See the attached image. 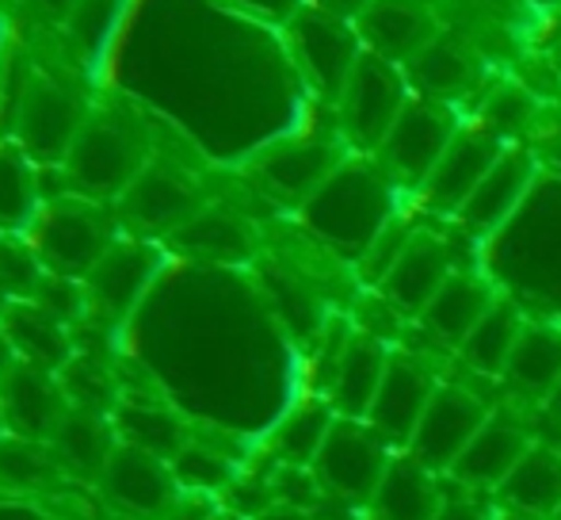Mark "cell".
<instances>
[{
	"label": "cell",
	"instance_id": "obj_5",
	"mask_svg": "<svg viewBox=\"0 0 561 520\" xmlns=\"http://www.w3.org/2000/svg\"><path fill=\"white\" fill-rule=\"evenodd\" d=\"M489 417H493V409H489L478 394L450 387V383H439V391L432 394L428 414H424L421 429H416V437L405 455H413V460L421 463V467H428L432 475H447Z\"/></svg>",
	"mask_w": 561,
	"mask_h": 520
},
{
	"label": "cell",
	"instance_id": "obj_4",
	"mask_svg": "<svg viewBox=\"0 0 561 520\" xmlns=\"http://www.w3.org/2000/svg\"><path fill=\"white\" fill-rule=\"evenodd\" d=\"M405 104V77L398 74V66L363 50L347 77L344 97H340V127L352 146L382 149Z\"/></svg>",
	"mask_w": 561,
	"mask_h": 520
},
{
	"label": "cell",
	"instance_id": "obj_52",
	"mask_svg": "<svg viewBox=\"0 0 561 520\" xmlns=\"http://www.w3.org/2000/svg\"><path fill=\"white\" fill-rule=\"evenodd\" d=\"M0 429H4V417H0Z\"/></svg>",
	"mask_w": 561,
	"mask_h": 520
},
{
	"label": "cell",
	"instance_id": "obj_10",
	"mask_svg": "<svg viewBox=\"0 0 561 520\" xmlns=\"http://www.w3.org/2000/svg\"><path fill=\"white\" fill-rule=\"evenodd\" d=\"M295 46L298 58H302L310 81L325 92L329 100H340L347 89V77H352L355 61H359V46H355L352 31L344 27L340 15H329L321 8L313 12H298L295 20Z\"/></svg>",
	"mask_w": 561,
	"mask_h": 520
},
{
	"label": "cell",
	"instance_id": "obj_7",
	"mask_svg": "<svg viewBox=\"0 0 561 520\" xmlns=\"http://www.w3.org/2000/svg\"><path fill=\"white\" fill-rule=\"evenodd\" d=\"M455 134L458 127H455L450 108L432 104V100H409L405 112L393 123L390 138H386L382 157L393 177H401L405 184L424 188L432 172H436V165L444 161Z\"/></svg>",
	"mask_w": 561,
	"mask_h": 520
},
{
	"label": "cell",
	"instance_id": "obj_54",
	"mask_svg": "<svg viewBox=\"0 0 561 520\" xmlns=\"http://www.w3.org/2000/svg\"><path fill=\"white\" fill-rule=\"evenodd\" d=\"M554 520H561V513H558V517H554Z\"/></svg>",
	"mask_w": 561,
	"mask_h": 520
},
{
	"label": "cell",
	"instance_id": "obj_48",
	"mask_svg": "<svg viewBox=\"0 0 561 520\" xmlns=\"http://www.w3.org/2000/svg\"><path fill=\"white\" fill-rule=\"evenodd\" d=\"M31 4H38L43 12H50V15H66V20H69V12L77 8V0H31Z\"/></svg>",
	"mask_w": 561,
	"mask_h": 520
},
{
	"label": "cell",
	"instance_id": "obj_44",
	"mask_svg": "<svg viewBox=\"0 0 561 520\" xmlns=\"http://www.w3.org/2000/svg\"><path fill=\"white\" fill-rule=\"evenodd\" d=\"M237 4L252 8V12L267 15V20H295L302 8H298V0H237Z\"/></svg>",
	"mask_w": 561,
	"mask_h": 520
},
{
	"label": "cell",
	"instance_id": "obj_35",
	"mask_svg": "<svg viewBox=\"0 0 561 520\" xmlns=\"http://www.w3.org/2000/svg\"><path fill=\"white\" fill-rule=\"evenodd\" d=\"M54 455H46L35 440H0V478L12 486H38L54 475Z\"/></svg>",
	"mask_w": 561,
	"mask_h": 520
},
{
	"label": "cell",
	"instance_id": "obj_8",
	"mask_svg": "<svg viewBox=\"0 0 561 520\" xmlns=\"http://www.w3.org/2000/svg\"><path fill=\"white\" fill-rule=\"evenodd\" d=\"M84 123H89V115H84L81 100L69 97L61 84H23L20 108H15V134H20V146L35 161H66Z\"/></svg>",
	"mask_w": 561,
	"mask_h": 520
},
{
	"label": "cell",
	"instance_id": "obj_3",
	"mask_svg": "<svg viewBox=\"0 0 561 520\" xmlns=\"http://www.w3.org/2000/svg\"><path fill=\"white\" fill-rule=\"evenodd\" d=\"M66 177L84 195H123L146 169V146L130 127L92 115L66 154Z\"/></svg>",
	"mask_w": 561,
	"mask_h": 520
},
{
	"label": "cell",
	"instance_id": "obj_6",
	"mask_svg": "<svg viewBox=\"0 0 561 520\" xmlns=\"http://www.w3.org/2000/svg\"><path fill=\"white\" fill-rule=\"evenodd\" d=\"M112 246L115 241L107 238L104 218L84 203L69 200L54 203L35 230V257L54 275H66V280H77V275L89 280V272L104 260Z\"/></svg>",
	"mask_w": 561,
	"mask_h": 520
},
{
	"label": "cell",
	"instance_id": "obj_33",
	"mask_svg": "<svg viewBox=\"0 0 561 520\" xmlns=\"http://www.w3.org/2000/svg\"><path fill=\"white\" fill-rule=\"evenodd\" d=\"M169 467H172V475H176V486L187 494H210V498H215V494H226L229 486L237 483V463L226 460L215 448L195 444V440H187V444L172 455Z\"/></svg>",
	"mask_w": 561,
	"mask_h": 520
},
{
	"label": "cell",
	"instance_id": "obj_43",
	"mask_svg": "<svg viewBox=\"0 0 561 520\" xmlns=\"http://www.w3.org/2000/svg\"><path fill=\"white\" fill-rule=\"evenodd\" d=\"M436 520H493V517H489V509L481 506L478 498H470V494H462V498H447L444 494V506H439Z\"/></svg>",
	"mask_w": 561,
	"mask_h": 520
},
{
	"label": "cell",
	"instance_id": "obj_38",
	"mask_svg": "<svg viewBox=\"0 0 561 520\" xmlns=\"http://www.w3.org/2000/svg\"><path fill=\"white\" fill-rule=\"evenodd\" d=\"M413 234L416 230H409V226H401V223H393V218H390V223H386V230L375 238V246H370L367 253H363V260H359L363 280L382 287V280L393 272V264H398L401 253H405V246L413 241Z\"/></svg>",
	"mask_w": 561,
	"mask_h": 520
},
{
	"label": "cell",
	"instance_id": "obj_13",
	"mask_svg": "<svg viewBox=\"0 0 561 520\" xmlns=\"http://www.w3.org/2000/svg\"><path fill=\"white\" fill-rule=\"evenodd\" d=\"M104 486L112 501L138 517H164L172 501L180 498L176 475H172L169 460L153 452H141L134 444H118L112 463L104 471Z\"/></svg>",
	"mask_w": 561,
	"mask_h": 520
},
{
	"label": "cell",
	"instance_id": "obj_47",
	"mask_svg": "<svg viewBox=\"0 0 561 520\" xmlns=\"http://www.w3.org/2000/svg\"><path fill=\"white\" fill-rule=\"evenodd\" d=\"M12 341H8V334H4V329H0V383H4L8 380V375H12Z\"/></svg>",
	"mask_w": 561,
	"mask_h": 520
},
{
	"label": "cell",
	"instance_id": "obj_32",
	"mask_svg": "<svg viewBox=\"0 0 561 520\" xmlns=\"http://www.w3.org/2000/svg\"><path fill=\"white\" fill-rule=\"evenodd\" d=\"M413 77L424 92H432L436 100H450L462 89H470L473 81V61L466 58L462 46L447 43V38H432L413 61Z\"/></svg>",
	"mask_w": 561,
	"mask_h": 520
},
{
	"label": "cell",
	"instance_id": "obj_21",
	"mask_svg": "<svg viewBox=\"0 0 561 520\" xmlns=\"http://www.w3.org/2000/svg\"><path fill=\"white\" fill-rule=\"evenodd\" d=\"M531 177H535V157L524 154V149H504L501 161L489 169V177L478 184V192L458 211V223L470 226L473 234H493L524 203Z\"/></svg>",
	"mask_w": 561,
	"mask_h": 520
},
{
	"label": "cell",
	"instance_id": "obj_42",
	"mask_svg": "<svg viewBox=\"0 0 561 520\" xmlns=\"http://www.w3.org/2000/svg\"><path fill=\"white\" fill-rule=\"evenodd\" d=\"M218 506L210 501V494H187L180 490V498L172 501V509L161 520H215Z\"/></svg>",
	"mask_w": 561,
	"mask_h": 520
},
{
	"label": "cell",
	"instance_id": "obj_11",
	"mask_svg": "<svg viewBox=\"0 0 561 520\" xmlns=\"http://www.w3.org/2000/svg\"><path fill=\"white\" fill-rule=\"evenodd\" d=\"M531 452V432L508 414H493L447 471L466 490H501L504 478Z\"/></svg>",
	"mask_w": 561,
	"mask_h": 520
},
{
	"label": "cell",
	"instance_id": "obj_25",
	"mask_svg": "<svg viewBox=\"0 0 561 520\" xmlns=\"http://www.w3.org/2000/svg\"><path fill=\"white\" fill-rule=\"evenodd\" d=\"M0 329L8 334L15 352H23V364L35 368H66L69 364V337L61 318H54L46 306L38 303H8Z\"/></svg>",
	"mask_w": 561,
	"mask_h": 520
},
{
	"label": "cell",
	"instance_id": "obj_39",
	"mask_svg": "<svg viewBox=\"0 0 561 520\" xmlns=\"http://www.w3.org/2000/svg\"><path fill=\"white\" fill-rule=\"evenodd\" d=\"M272 490H275V501H279V506L310 509V513L318 509V501L325 498L313 467H295V463H279V467H275Z\"/></svg>",
	"mask_w": 561,
	"mask_h": 520
},
{
	"label": "cell",
	"instance_id": "obj_1",
	"mask_svg": "<svg viewBox=\"0 0 561 520\" xmlns=\"http://www.w3.org/2000/svg\"><path fill=\"white\" fill-rule=\"evenodd\" d=\"M302 211L318 238L333 241L340 253L363 260L390 223V192H386V180L367 165H340Z\"/></svg>",
	"mask_w": 561,
	"mask_h": 520
},
{
	"label": "cell",
	"instance_id": "obj_41",
	"mask_svg": "<svg viewBox=\"0 0 561 520\" xmlns=\"http://www.w3.org/2000/svg\"><path fill=\"white\" fill-rule=\"evenodd\" d=\"M485 120H489L485 131H493L496 138H501V134H512V131H519L527 120H531V100H527L519 89H501V92H493V97H489Z\"/></svg>",
	"mask_w": 561,
	"mask_h": 520
},
{
	"label": "cell",
	"instance_id": "obj_37",
	"mask_svg": "<svg viewBox=\"0 0 561 520\" xmlns=\"http://www.w3.org/2000/svg\"><path fill=\"white\" fill-rule=\"evenodd\" d=\"M66 398H73L77 409H89V414H100L104 406L115 402V383L112 375L100 364L84 360V364H73V372H66V383H61Z\"/></svg>",
	"mask_w": 561,
	"mask_h": 520
},
{
	"label": "cell",
	"instance_id": "obj_19",
	"mask_svg": "<svg viewBox=\"0 0 561 520\" xmlns=\"http://www.w3.org/2000/svg\"><path fill=\"white\" fill-rule=\"evenodd\" d=\"M157 257L153 246H141V241H115L104 253L96 268L89 272V295L107 318H126L130 306L141 298V291L153 280Z\"/></svg>",
	"mask_w": 561,
	"mask_h": 520
},
{
	"label": "cell",
	"instance_id": "obj_53",
	"mask_svg": "<svg viewBox=\"0 0 561 520\" xmlns=\"http://www.w3.org/2000/svg\"><path fill=\"white\" fill-rule=\"evenodd\" d=\"M558 58H561V43H558Z\"/></svg>",
	"mask_w": 561,
	"mask_h": 520
},
{
	"label": "cell",
	"instance_id": "obj_45",
	"mask_svg": "<svg viewBox=\"0 0 561 520\" xmlns=\"http://www.w3.org/2000/svg\"><path fill=\"white\" fill-rule=\"evenodd\" d=\"M318 4H321V12L340 15V20H359L370 0H318Z\"/></svg>",
	"mask_w": 561,
	"mask_h": 520
},
{
	"label": "cell",
	"instance_id": "obj_31",
	"mask_svg": "<svg viewBox=\"0 0 561 520\" xmlns=\"http://www.w3.org/2000/svg\"><path fill=\"white\" fill-rule=\"evenodd\" d=\"M118 432H123V444L153 452L161 460H172L187 444L176 417L169 409L149 406V402H123L118 406Z\"/></svg>",
	"mask_w": 561,
	"mask_h": 520
},
{
	"label": "cell",
	"instance_id": "obj_26",
	"mask_svg": "<svg viewBox=\"0 0 561 520\" xmlns=\"http://www.w3.org/2000/svg\"><path fill=\"white\" fill-rule=\"evenodd\" d=\"M504 380L519 394L550 398L561 383V329L547 321H527L504 368Z\"/></svg>",
	"mask_w": 561,
	"mask_h": 520
},
{
	"label": "cell",
	"instance_id": "obj_18",
	"mask_svg": "<svg viewBox=\"0 0 561 520\" xmlns=\"http://www.w3.org/2000/svg\"><path fill=\"white\" fill-rule=\"evenodd\" d=\"M386 368H390V352L378 337H352L340 352L336 368L329 372V406L336 409V417L367 421L375 394L386 380Z\"/></svg>",
	"mask_w": 561,
	"mask_h": 520
},
{
	"label": "cell",
	"instance_id": "obj_46",
	"mask_svg": "<svg viewBox=\"0 0 561 520\" xmlns=\"http://www.w3.org/2000/svg\"><path fill=\"white\" fill-rule=\"evenodd\" d=\"M260 520H318V513H310V509H295V506H279V501H275V506L267 509Z\"/></svg>",
	"mask_w": 561,
	"mask_h": 520
},
{
	"label": "cell",
	"instance_id": "obj_22",
	"mask_svg": "<svg viewBox=\"0 0 561 520\" xmlns=\"http://www.w3.org/2000/svg\"><path fill=\"white\" fill-rule=\"evenodd\" d=\"M493 306H496L493 283H485L473 272H450V280L439 287V295L432 298L421 318L444 344L462 349V341L478 329V321L485 318Z\"/></svg>",
	"mask_w": 561,
	"mask_h": 520
},
{
	"label": "cell",
	"instance_id": "obj_20",
	"mask_svg": "<svg viewBox=\"0 0 561 520\" xmlns=\"http://www.w3.org/2000/svg\"><path fill=\"white\" fill-rule=\"evenodd\" d=\"M355 35L367 43L370 54L398 66V61H413L436 38V27L409 0H370L367 12L355 20Z\"/></svg>",
	"mask_w": 561,
	"mask_h": 520
},
{
	"label": "cell",
	"instance_id": "obj_2",
	"mask_svg": "<svg viewBox=\"0 0 561 520\" xmlns=\"http://www.w3.org/2000/svg\"><path fill=\"white\" fill-rule=\"evenodd\" d=\"M393 448L370 429L367 421H352V417H336L333 432L321 444L318 460H313V475H318L321 490L340 501H375L378 486H382L386 471L393 463Z\"/></svg>",
	"mask_w": 561,
	"mask_h": 520
},
{
	"label": "cell",
	"instance_id": "obj_17",
	"mask_svg": "<svg viewBox=\"0 0 561 520\" xmlns=\"http://www.w3.org/2000/svg\"><path fill=\"white\" fill-rule=\"evenodd\" d=\"M450 272L455 268H450V253L444 241H436L432 234H413V241L393 264V272L382 280V298L398 314H416L421 318L432 298L439 295V287L450 280Z\"/></svg>",
	"mask_w": 561,
	"mask_h": 520
},
{
	"label": "cell",
	"instance_id": "obj_36",
	"mask_svg": "<svg viewBox=\"0 0 561 520\" xmlns=\"http://www.w3.org/2000/svg\"><path fill=\"white\" fill-rule=\"evenodd\" d=\"M123 0H77V8L69 12V31L73 43L81 46V54H100L107 46L118 20Z\"/></svg>",
	"mask_w": 561,
	"mask_h": 520
},
{
	"label": "cell",
	"instance_id": "obj_15",
	"mask_svg": "<svg viewBox=\"0 0 561 520\" xmlns=\"http://www.w3.org/2000/svg\"><path fill=\"white\" fill-rule=\"evenodd\" d=\"M123 215L138 230L176 234L187 218L199 215V192L184 180V172L169 165H146L141 177L123 192Z\"/></svg>",
	"mask_w": 561,
	"mask_h": 520
},
{
	"label": "cell",
	"instance_id": "obj_14",
	"mask_svg": "<svg viewBox=\"0 0 561 520\" xmlns=\"http://www.w3.org/2000/svg\"><path fill=\"white\" fill-rule=\"evenodd\" d=\"M66 414H69L66 391L54 383V375L46 368L20 364L0 383V417H4V425L15 437L54 440L58 425L66 421Z\"/></svg>",
	"mask_w": 561,
	"mask_h": 520
},
{
	"label": "cell",
	"instance_id": "obj_30",
	"mask_svg": "<svg viewBox=\"0 0 561 520\" xmlns=\"http://www.w3.org/2000/svg\"><path fill=\"white\" fill-rule=\"evenodd\" d=\"M333 425H336V409L329 402L321 398L298 402L279 421V429H275V455L283 463H295V467H313V460H318Z\"/></svg>",
	"mask_w": 561,
	"mask_h": 520
},
{
	"label": "cell",
	"instance_id": "obj_16",
	"mask_svg": "<svg viewBox=\"0 0 561 520\" xmlns=\"http://www.w3.org/2000/svg\"><path fill=\"white\" fill-rule=\"evenodd\" d=\"M336 169H340L336 146L306 138V142H287V146L260 157L256 177H260V184H264V192H272L275 200L302 203L306 207Z\"/></svg>",
	"mask_w": 561,
	"mask_h": 520
},
{
	"label": "cell",
	"instance_id": "obj_51",
	"mask_svg": "<svg viewBox=\"0 0 561 520\" xmlns=\"http://www.w3.org/2000/svg\"><path fill=\"white\" fill-rule=\"evenodd\" d=\"M215 520H244V517H237V513H218Z\"/></svg>",
	"mask_w": 561,
	"mask_h": 520
},
{
	"label": "cell",
	"instance_id": "obj_34",
	"mask_svg": "<svg viewBox=\"0 0 561 520\" xmlns=\"http://www.w3.org/2000/svg\"><path fill=\"white\" fill-rule=\"evenodd\" d=\"M35 215V177L15 149H0V226L15 230Z\"/></svg>",
	"mask_w": 561,
	"mask_h": 520
},
{
	"label": "cell",
	"instance_id": "obj_23",
	"mask_svg": "<svg viewBox=\"0 0 561 520\" xmlns=\"http://www.w3.org/2000/svg\"><path fill=\"white\" fill-rule=\"evenodd\" d=\"M370 506H375V520H436L444 506V483L413 455H398Z\"/></svg>",
	"mask_w": 561,
	"mask_h": 520
},
{
	"label": "cell",
	"instance_id": "obj_9",
	"mask_svg": "<svg viewBox=\"0 0 561 520\" xmlns=\"http://www.w3.org/2000/svg\"><path fill=\"white\" fill-rule=\"evenodd\" d=\"M439 391L436 375L413 357H390L386 380L375 394V406L367 414V425L398 452H409L424 414H428L432 394Z\"/></svg>",
	"mask_w": 561,
	"mask_h": 520
},
{
	"label": "cell",
	"instance_id": "obj_40",
	"mask_svg": "<svg viewBox=\"0 0 561 520\" xmlns=\"http://www.w3.org/2000/svg\"><path fill=\"white\" fill-rule=\"evenodd\" d=\"M0 287L8 295L38 287V260L27 253V246H20L12 238H0Z\"/></svg>",
	"mask_w": 561,
	"mask_h": 520
},
{
	"label": "cell",
	"instance_id": "obj_12",
	"mask_svg": "<svg viewBox=\"0 0 561 520\" xmlns=\"http://www.w3.org/2000/svg\"><path fill=\"white\" fill-rule=\"evenodd\" d=\"M501 138L493 131H458L455 142L447 146L444 161L436 165V172L424 184V200L428 207L444 211V215H458L466 207L478 184L489 177L496 161H501Z\"/></svg>",
	"mask_w": 561,
	"mask_h": 520
},
{
	"label": "cell",
	"instance_id": "obj_28",
	"mask_svg": "<svg viewBox=\"0 0 561 520\" xmlns=\"http://www.w3.org/2000/svg\"><path fill=\"white\" fill-rule=\"evenodd\" d=\"M524 326H527L524 314H519L512 303H504V298H496V306L478 321V329L466 337L458 352H462V360L478 375H504Z\"/></svg>",
	"mask_w": 561,
	"mask_h": 520
},
{
	"label": "cell",
	"instance_id": "obj_49",
	"mask_svg": "<svg viewBox=\"0 0 561 520\" xmlns=\"http://www.w3.org/2000/svg\"><path fill=\"white\" fill-rule=\"evenodd\" d=\"M550 414H554L558 417V421H561V383H558V387H554V394H550Z\"/></svg>",
	"mask_w": 561,
	"mask_h": 520
},
{
	"label": "cell",
	"instance_id": "obj_50",
	"mask_svg": "<svg viewBox=\"0 0 561 520\" xmlns=\"http://www.w3.org/2000/svg\"><path fill=\"white\" fill-rule=\"evenodd\" d=\"M550 165H554V169H561V138L554 142V146H550Z\"/></svg>",
	"mask_w": 561,
	"mask_h": 520
},
{
	"label": "cell",
	"instance_id": "obj_29",
	"mask_svg": "<svg viewBox=\"0 0 561 520\" xmlns=\"http://www.w3.org/2000/svg\"><path fill=\"white\" fill-rule=\"evenodd\" d=\"M50 444H54V460L73 471H89V475H104L115 455L112 432L100 421V414H89V409H69Z\"/></svg>",
	"mask_w": 561,
	"mask_h": 520
},
{
	"label": "cell",
	"instance_id": "obj_27",
	"mask_svg": "<svg viewBox=\"0 0 561 520\" xmlns=\"http://www.w3.org/2000/svg\"><path fill=\"white\" fill-rule=\"evenodd\" d=\"M172 246L192 257L226 260L229 264V260H249L252 249H256V238H252L249 223L241 215L222 207H207L172 234Z\"/></svg>",
	"mask_w": 561,
	"mask_h": 520
},
{
	"label": "cell",
	"instance_id": "obj_24",
	"mask_svg": "<svg viewBox=\"0 0 561 520\" xmlns=\"http://www.w3.org/2000/svg\"><path fill=\"white\" fill-rule=\"evenodd\" d=\"M504 506L531 520H554L561 513V452L547 444H531L519 467L496 490Z\"/></svg>",
	"mask_w": 561,
	"mask_h": 520
}]
</instances>
